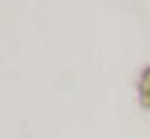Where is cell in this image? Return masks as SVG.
Here are the masks:
<instances>
[{
	"mask_svg": "<svg viewBox=\"0 0 150 139\" xmlns=\"http://www.w3.org/2000/svg\"><path fill=\"white\" fill-rule=\"evenodd\" d=\"M140 102L150 110V68L140 76Z\"/></svg>",
	"mask_w": 150,
	"mask_h": 139,
	"instance_id": "cell-1",
	"label": "cell"
}]
</instances>
